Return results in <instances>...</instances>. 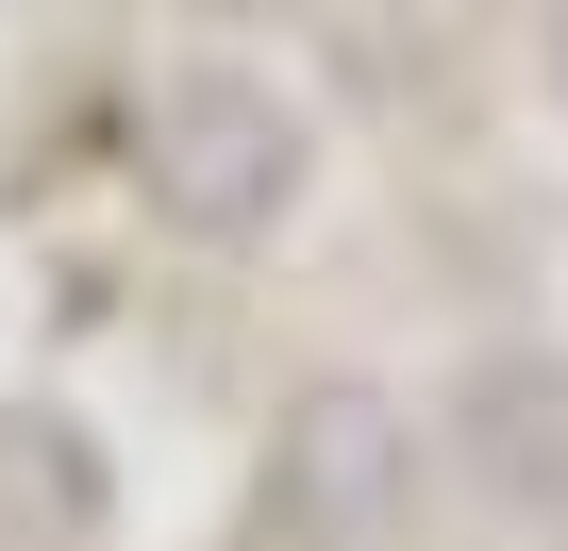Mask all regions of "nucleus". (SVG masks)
Returning <instances> with one entry per match:
<instances>
[{
	"label": "nucleus",
	"instance_id": "nucleus-1",
	"mask_svg": "<svg viewBox=\"0 0 568 551\" xmlns=\"http://www.w3.org/2000/svg\"><path fill=\"white\" fill-rule=\"evenodd\" d=\"M284 184H302V118H284L267 84H234V68L151 84V201L184 234H267Z\"/></svg>",
	"mask_w": 568,
	"mask_h": 551
}]
</instances>
